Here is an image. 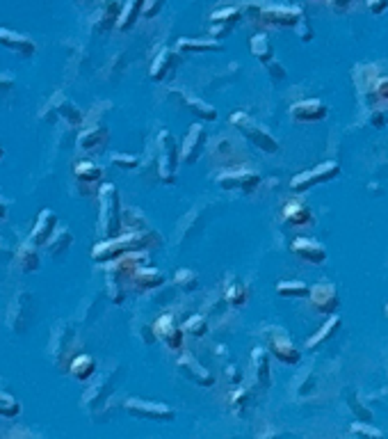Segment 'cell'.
<instances>
[{
    "label": "cell",
    "instance_id": "4fadbf2b",
    "mask_svg": "<svg viewBox=\"0 0 388 439\" xmlns=\"http://www.w3.org/2000/svg\"><path fill=\"white\" fill-rule=\"evenodd\" d=\"M267 346H270V353L283 364L295 366V364H300L302 359L300 348L293 344V339H290L281 327H270V332H267Z\"/></svg>",
    "mask_w": 388,
    "mask_h": 439
},
{
    "label": "cell",
    "instance_id": "816d5d0a",
    "mask_svg": "<svg viewBox=\"0 0 388 439\" xmlns=\"http://www.w3.org/2000/svg\"><path fill=\"white\" fill-rule=\"evenodd\" d=\"M265 66H267V71L272 73V78L274 80H281V78H286V66H283L281 62H277V59H270V62H265Z\"/></svg>",
    "mask_w": 388,
    "mask_h": 439
},
{
    "label": "cell",
    "instance_id": "ab89813d",
    "mask_svg": "<svg viewBox=\"0 0 388 439\" xmlns=\"http://www.w3.org/2000/svg\"><path fill=\"white\" fill-rule=\"evenodd\" d=\"M174 284L176 288H181L185 295L194 293L199 288V274L194 270H188V268H181V270H176L174 274Z\"/></svg>",
    "mask_w": 388,
    "mask_h": 439
},
{
    "label": "cell",
    "instance_id": "f5cc1de1",
    "mask_svg": "<svg viewBox=\"0 0 388 439\" xmlns=\"http://www.w3.org/2000/svg\"><path fill=\"white\" fill-rule=\"evenodd\" d=\"M14 85H17V80H14L12 73H0V96L3 94H10Z\"/></svg>",
    "mask_w": 388,
    "mask_h": 439
},
{
    "label": "cell",
    "instance_id": "7bdbcfd3",
    "mask_svg": "<svg viewBox=\"0 0 388 439\" xmlns=\"http://www.w3.org/2000/svg\"><path fill=\"white\" fill-rule=\"evenodd\" d=\"M19 414H21L19 400L14 398L12 393L0 391V416H5V419H17Z\"/></svg>",
    "mask_w": 388,
    "mask_h": 439
},
{
    "label": "cell",
    "instance_id": "f907efd6",
    "mask_svg": "<svg viewBox=\"0 0 388 439\" xmlns=\"http://www.w3.org/2000/svg\"><path fill=\"white\" fill-rule=\"evenodd\" d=\"M295 30H297V35H300L302 41H311L313 39V28H311L309 21H306V17H302L300 21H297Z\"/></svg>",
    "mask_w": 388,
    "mask_h": 439
},
{
    "label": "cell",
    "instance_id": "8d00e7d4",
    "mask_svg": "<svg viewBox=\"0 0 388 439\" xmlns=\"http://www.w3.org/2000/svg\"><path fill=\"white\" fill-rule=\"evenodd\" d=\"M178 92H181V89H178ZM181 96H183V101L188 103L190 113L201 117L204 122H215V119H217V110H215L211 103L201 101V99H197V96H190V94H185V92H181Z\"/></svg>",
    "mask_w": 388,
    "mask_h": 439
},
{
    "label": "cell",
    "instance_id": "bcb514c9",
    "mask_svg": "<svg viewBox=\"0 0 388 439\" xmlns=\"http://www.w3.org/2000/svg\"><path fill=\"white\" fill-rule=\"evenodd\" d=\"M247 400H249V393L244 386H240V389L233 391V396H231V410H233L235 414H242L244 407H247Z\"/></svg>",
    "mask_w": 388,
    "mask_h": 439
},
{
    "label": "cell",
    "instance_id": "680465c9",
    "mask_svg": "<svg viewBox=\"0 0 388 439\" xmlns=\"http://www.w3.org/2000/svg\"><path fill=\"white\" fill-rule=\"evenodd\" d=\"M3 153H5V151H3V147H0V158H3Z\"/></svg>",
    "mask_w": 388,
    "mask_h": 439
},
{
    "label": "cell",
    "instance_id": "8992f818",
    "mask_svg": "<svg viewBox=\"0 0 388 439\" xmlns=\"http://www.w3.org/2000/svg\"><path fill=\"white\" fill-rule=\"evenodd\" d=\"M35 318V300L32 295H30L28 291H19L17 297L10 302V307H7V327H10L12 332L17 334H23L30 323H32Z\"/></svg>",
    "mask_w": 388,
    "mask_h": 439
},
{
    "label": "cell",
    "instance_id": "6da1fadb",
    "mask_svg": "<svg viewBox=\"0 0 388 439\" xmlns=\"http://www.w3.org/2000/svg\"><path fill=\"white\" fill-rule=\"evenodd\" d=\"M99 232L101 241L115 238L122 234V199H119V190L112 183H103L99 188Z\"/></svg>",
    "mask_w": 388,
    "mask_h": 439
},
{
    "label": "cell",
    "instance_id": "74e56055",
    "mask_svg": "<svg viewBox=\"0 0 388 439\" xmlns=\"http://www.w3.org/2000/svg\"><path fill=\"white\" fill-rule=\"evenodd\" d=\"M247 286L242 284V281H237V279H231L229 281V286L224 288V300H226L231 307H235V309H240L247 304Z\"/></svg>",
    "mask_w": 388,
    "mask_h": 439
},
{
    "label": "cell",
    "instance_id": "db71d44e",
    "mask_svg": "<svg viewBox=\"0 0 388 439\" xmlns=\"http://www.w3.org/2000/svg\"><path fill=\"white\" fill-rule=\"evenodd\" d=\"M324 3L329 5L333 12H347L349 7L356 5V3H359V0H324Z\"/></svg>",
    "mask_w": 388,
    "mask_h": 439
},
{
    "label": "cell",
    "instance_id": "30bf717a",
    "mask_svg": "<svg viewBox=\"0 0 388 439\" xmlns=\"http://www.w3.org/2000/svg\"><path fill=\"white\" fill-rule=\"evenodd\" d=\"M340 174V165L333 160H327V162H320V165H316L313 169H309V172H302L293 176V181H290V188H293L295 192H304L313 188V185L318 183H327L331 181V178H336Z\"/></svg>",
    "mask_w": 388,
    "mask_h": 439
},
{
    "label": "cell",
    "instance_id": "9a60e30c",
    "mask_svg": "<svg viewBox=\"0 0 388 439\" xmlns=\"http://www.w3.org/2000/svg\"><path fill=\"white\" fill-rule=\"evenodd\" d=\"M306 297H309L311 307L320 311V314H333V311H338V307H340L338 291H336V286L331 281H320V284L311 286Z\"/></svg>",
    "mask_w": 388,
    "mask_h": 439
},
{
    "label": "cell",
    "instance_id": "7402d4cb",
    "mask_svg": "<svg viewBox=\"0 0 388 439\" xmlns=\"http://www.w3.org/2000/svg\"><path fill=\"white\" fill-rule=\"evenodd\" d=\"M162 284H165V274H162L158 268H151L148 263H144L135 268L128 286L137 288V291H153V288H160Z\"/></svg>",
    "mask_w": 388,
    "mask_h": 439
},
{
    "label": "cell",
    "instance_id": "2e32d148",
    "mask_svg": "<svg viewBox=\"0 0 388 439\" xmlns=\"http://www.w3.org/2000/svg\"><path fill=\"white\" fill-rule=\"evenodd\" d=\"M108 144H110V131L101 122H89L78 133V149H83L87 153H99Z\"/></svg>",
    "mask_w": 388,
    "mask_h": 439
},
{
    "label": "cell",
    "instance_id": "d6a6232c",
    "mask_svg": "<svg viewBox=\"0 0 388 439\" xmlns=\"http://www.w3.org/2000/svg\"><path fill=\"white\" fill-rule=\"evenodd\" d=\"M73 176H76L80 183L94 185V183H101L103 181L106 172H103L101 165H96V162H92V160H80V162H76V165H73Z\"/></svg>",
    "mask_w": 388,
    "mask_h": 439
},
{
    "label": "cell",
    "instance_id": "ffe728a7",
    "mask_svg": "<svg viewBox=\"0 0 388 439\" xmlns=\"http://www.w3.org/2000/svg\"><path fill=\"white\" fill-rule=\"evenodd\" d=\"M110 375H112V368L106 371V373L99 375V380H96L89 389L83 393V407H101L108 403V398L112 396V391H115V384H110Z\"/></svg>",
    "mask_w": 388,
    "mask_h": 439
},
{
    "label": "cell",
    "instance_id": "5bb4252c",
    "mask_svg": "<svg viewBox=\"0 0 388 439\" xmlns=\"http://www.w3.org/2000/svg\"><path fill=\"white\" fill-rule=\"evenodd\" d=\"M204 149H206V131L201 124H192L190 131L185 133L181 147H178V158L185 165H194L201 156H204Z\"/></svg>",
    "mask_w": 388,
    "mask_h": 439
},
{
    "label": "cell",
    "instance_id": "ac0fdd59",
    "mask_svg": "<svg viewBox=\"0 0 388 439\" xmlns=\"http://www.w3.org/2000/svg\"><path fill=\"white\" fill-rule=\"evenodd\" d=\"M0 46L12 50V53L19 57H32L37 53V44L32 37L17 32V30H10V28H0Z\"/></svg>",
    "mask_w": 388,
    "mask_h": 439
},
{
    "label": "cell",
    "instance_id": "9c48e42d",
    "mask_svg": "<svg viewBox=\"0 0 388 439\" xmlns=\"http://www.w3.org/2000/svg\"><path fill=\"white\" fill-rule=\"evenodd\" d=\"M124 410L137 416V419L148 421H174L176 410L165 403H155V400H142V398H128L124 403Z\"/></svg>",
    "mask_w": 388,
    "mask_h": 439
},
{
    "label": "cell",
    "instance_id": "603a6c76",
    "mask_svg": "<svg viewBox=\"0 0 388 439\" xmlns=\"http://www.w3.org/2000/svg\"><path fill=\"white\" fill-rule=\"evenodd\" d=\"M178 368H181L185 375H190L192 380L197 384H201V386H213V382H215V377L211 375V371L201 366V362L197 359V357L190 355V353H185V351L178 355Z\"/></svg>",
    "mask_w": 388,
    "mask_h": 439
},
{
    "label": "cell",
    "instance_id": "7a4b0ae2",
    "mask_svg": "<svg viewBox=\"0 0 388 439\" xmlns=\"http://www.w3.org/2000/svg\"><path fill=\"white\" fill-rule=\"evenodd\" d=\"M148 234L151 232H126L108 241L96 243L92 247V259L96 263H108L112 259L126 254L133 250H146L148 247Z\"/></svg>",
    "mask_w": 388,
    "mask_h": 439
},
{
    "label": "cell",
    "instance_id": "4316f807",
    "mask_svg": "<svg viewBox=\"0 0 388 439\" xmlns=\"http://www.w3.org/2000/svg\"><path fill=\"white\" fill-rule=\"evenodd\" d=\"M176 48L181 53H215V50H222L224 44L213 39V37H204V39H197V37H185V39H178Z\"/></svg>",
    "mask_w": 388,
    "mask_h": 439
},
{
    "label": "cell",
    "instance_id": "836d02e7",
    "mask_svg": "<svg viewBox=\"0 0 388 439\" xmlns=\"http://www.w3.org/2000/svg\"><path fill=\"white\" fill-rule=\"evenodd\" d=\"M139 12H142V0H126L124 7H122V10H119V14H117L115 28L122 30V32H126V30H130L133 26H135Z\"/></svg>",
    "mask_w": 388,
    "mask_h": 439
},
{
    "label": "cell",
    "instance_id": "e575fe53",
    "mask_svg": "<svg viewBox=\"0 0 388 439\" xmlns=\"http://www.w3.org/2000/svg\"><path fill=\"white\" fill-rule=\"evenodd\" d=\"M171 69H174V50L160 48L158 55H155L153 62H151V71H148V76H151L153 80H162Z\"/></svg>",
    "mask_w": 388,
    "mask_h": 439
},
{
    "label": "cell",
    "instance_id": "ba28073f",
    "mask_svg": "<svg viewBox=\"0 0 388 439\" xmlns=\"http://www.w3.org/2000/svg\"><path fill=\"white\" fill-rule=\"evenodd\" d=\"M50 113H55V117L62 119V122L66 126H71V129H80V126L85 124L83 110H80L64 92H55L53 96H50V101L46 103V108H43V113L39 117H46Z\"/></svg>",
    "mask_w": 388,
    "mask_h": 439
},
{
    "label": "cell",
    "instance_id": "83f0119b",
    "mask_svg": "<svg viewBox=\"0 0 388 439\" xmlns=\"http://www.w3.org/2000/svg\"><path fill=\"white\" fill-rule=\"evenodd\" d=\"M117 3L115 0H103V3L96 7L94 14H92V30L94 32H106L108 28L115 26V21H117Z\"/></svg>",
    "mask_w": 388,
    "mask_h": 439
},
{
    "label": "cell",
    "instance_id": "484cf974",
    "mask_svg": "<svg viewBox=\"0 0 388 439\" xmlns=\"http://www.w3.org/2000/svg\"><path fill=\"white\" fill-rule=\"evenodd\" d=\"M283 220L293 227H311L313 213L304 202H300V199H290V202L283 206Z\"/></svg>",
    "mask_w": 388,
    "mask_h": 439
},
{
    "label": "cell",
    "instance_id": "b9f144b4",
    "mask_svg": "<svg viewBox=\"0 0 388 439\" xmlns=\"http://www.w3.org/2000/svg\"><path fill=\"white\" fill-rule=\"evenodd\" d=\"M242 19L240 7H222V10H215L211 14V24H224V26H233L235 21Z\"/></svg>",
    "mask_w": 388,
    "mask_h": 439
},
{
    "label": "cell",
    "instance_id": "52a82bcc",
    "mask_svg": "<svg viewBox=\"0 0 388 439\" xmlns=\"http://www.w3.org/2000/svg\"><path fill=\"white\" fill-rule=\"evenodd\" d=\"M208 158H211L215 165H220V167L247 165V158H244L240 144L233 142V140L226 138V136H220V138L213 140L211 147H208Z\"/></svg>",
    "mask_w": 388,
    "mask_h": 439
},
{
    "label": "cell",
    "instance_id": "8fae6325",
    "mask_svg": "<svg viewBox=\"0 0 388 439\" xmlns=\"http://www.w3.org/2000/svg\"><path fill=\"white\" fill-rule=\"evenodd\" d=\"M217 185L224 190H242V192H251L260 185V174L249 169L247 165L240 167H231L226 172H222L217 176Z\"/></svg>",
    "mask_w": 388,
    "mask_h": 439
},
{
    "label": "cell",
    "instance_id": "60d3db41",
    "mask_svg": "<svg viewBox=\"0 0 388 439\" xmlns=\"http://www.w3.org/2000/svg\"><path fill=\"white\" fill-rule=\"evenodd\" d=\"M277 293L281 297H306L309 295V286L304 281H295V279H286L277 284Z\"/></svg>",
    "mask_w": 388,
    "mask_h": 439
},
{
    "label": "cell",
    "instance_id": "d6986e66",
    "mask_svg": "<svg viewBox=\"0 0 388 439\" xmlns=\"http://www.w3.org/2000/svg\"><path fill=\"white\" fill-rule=\"evenodd\" d=\"M290 252H293L297 259H302V261L313 263V265H320L327 261V247L322 243L313 241V238H304V236L295 238L293 245H290Z\"/></svg>",
    "mask_w": 388,
    "mask_h": 439
},
{
    "label": "cell",
    "instance_id": "9f6ffc18",
    "mask_svg": "<svg viewBox=\"0 0 388 439\" xmlns=\"http://www.w3.org/2000/svg\"><path fill=\"white\" fill-rule=\"evenodd\" d=\"M352 433L370 435V437H382V430H377V428H368V426H363V423H354V426H352Z\"/></svg>",
    "mask_w": 388,
    "mask_h": 439
},
{
    "label": "cell",
    "instance_id": "ee69618b",
    "mask_svg": "<svg viewBox=\"0 0 388 439\" xmlns=\"http://www.w3.org/2000/svg\"><path fill=\"white\" fill-rule=\"evenodd\" d=\"M183 332L192 334V337H206L208 334V321L204 318V314H194L188 321L183 323Z\"/></svg>",
    "mask_w": 388,
    "mask_h": 439
},
{
    "label": "cell",
    "instance_id": "f35d334b",
    "mask_svg": "<svg viewBox=\"0 0 388 439\" xmlns=\"http://www.w3.org/2000/svg\"><path fill=\"white\" fill-rule=\"evenodd\" d=\"M338 327H340V318L336 316V314H329V321H327L316 334H313V337H311L309 341H306V348H311V351H313V348H318L320 344H324L327 339L333 337Z\"/></svg>",
    "mask_w": 388,
    "mask_h": 439
},
{
    "label": "cell",
    "instance_id": "5b68a950",
    "mask_svg": "<svg viewBox=\"0 0 388 439\" xmlns=\"http://www.w3.org/2000/svg\"><path fill=\"white\" fill-rule=\"evenodd\" d=\"M158 174L165 183L176 181V169H178V142L169 131L158 133Z\"/></svg>",
    "mask_w": 388,
    "mask_h": 439
},
{
    "label": "cell",
    "instance_id": "e0dca14e",
    "mask_svg": "<svg viewBox=\"0 0 388 439\" xmlns=\"http://www.w3.org/2000/svg\"><path fill=\"white\" fill-rule=\"evenodd\" d=\"M304 17L300 7H260V21L272 28H295V24Z\"/></svg>",
    "mask_w": 388,
    "mask_h": 439
},
{
    "label": "cell",
    "instance_id": "4dcf8cb0",
    "mask_svg": "<svg viewBox=\"0 0 388 439\" xmlns=\"http://www.w3.org/2000/svg\"><path fill=\"white\" fill-rule=\"evenodd\" d=\"M66 371L76 377V380L80 382H87L89 377H92L96 373V359L92 355H76L73 359L69 362V366H66Z\"/></svg>",
    "mask_w": 388,
    "mask_h": 439
},
{
    "label": "cell",
    "instance_id": "91938a15",
    "mask_svg": "<svg viewBox=\"0 0 388 439\" xmlns=\"http://www.w3.org/2000/svg\"><path fill=\"white\" fill-rule=\"evenodd\" d=\"M386 314H388V307H386Z\"/></svg>",
    "mask_w": 388,
    "mask_h": 439
},
{
    "label": "cell",
    "instance_id": "f546056e",
    "mask_svg": "<svg viewBox=\"0 0 388 439\" xmlns=\"http://www.w3.org/2000/svg\"><path fill=\"white\" fill-rule=\"evenodd\" d=\"M122 229L126 232H151L146 215L135 206H122Z\"/></svg>",
    "mask_w": 388,
    "mask_h": 439
},
{
    "label": "cell",
    "instance_id": "c3c4849f",
    "mask_svg": "<svg viewBox=\"0 0 388 439\" xmlns=\"http://www.w3.org/2000/svg\"><path fill=\"white\" fill-rule=\"evenodd\" d=\"M112 162L122 169H137L139 167V158L137 156H130V153H115L112 156Z\"/></svg>",
    "mask_w": 388,
    "mask_h": 439
},
{
    "label": "cell",
    "instance_id": "7c38bea8",
    "mask_svg": "<svg viewBox=\"0 0 388 439\" xmlns=\"http://www.w3.org/2000/svg\"><path fill=\"white\" fill-rule=\"evenodd\" d=\"M153 334L169 348L171 353L181 355L185 351V332H183V327L176 325L174 314H162L158 321L153 323Z\"/></svg>",
    "mask_w": 388,
    "mask_h": 439
},
{
    "label": "cell",
    "instance_id": "44dd1931",
    "mask_svg": "<svg viewBox=\"0 0 388 439\" xmlns=\"http://www.w3.org/2000/svg\"><path fill=\"white\" fill-rule=\"evenodd\" d=\"M57 225H59V222H57V213L50 211V208H43V211L37 215V222H35L32 232H30V236H28V241L35 243L37 247H41V245L50 238V234L55 232Z\"/></svg>",
    "mask_w": 388,
    "mask_h": 439
},
{
    "label": "cell",
    "instance_id": "681fc988",
    "mask_svg": "<svg viewBox=\"0 0 388 439\" xmlns=\"http://www.w3.org/2000/svg\"><path fill=\"white\" fill-rule=\"evenodd\" d=\"M372 96H375V101H384L388 103V78H377L375 83H372Z\"/></svg>",
    "mask_w": 388,
    "mask_h": 439
},
{
    "label": "cell",
    "instance_id": "1f68e13d",
    "mask_svg": "<svg viewBox=\"0 0 388 439\" xmlns=\"http://www.w3.org/2000/svg\"><path fill=\"white\" fill-rule=\"evenodd\" d=\"M251 364H253V375L260 386H270L272 380V371H270V359H267L265 348H253L251 353Z\"/></svg>",
    "mask_w": 388,
    "mask_h": 439
},
{
    "label": "cell",
    "instance_id": "6f0895ef",
    "mask_svg": "<svg viewBox=\"0 0 388 439\" xmlns=\"http://www.w3.org/2000/svg\"><path fill=\"white\" fill-rule=\"evenodd\" d=\"M7 211H10V206H7V202L3 197H0V222L7 220Z\"/></svg>",
    "mask_w": 388,
    "mask_h": 439
},
{
    "label": "cell",
    "instance_id": "d590c367",
    "mask_svg": "<svg viewBox=\"0 0 388 439\" xmlns=\"http://www.w3.org/2000/svg\"><path fill=\"white\" fill-rule=\"evenodd\" d=\"M249 48H251V55L258 59V62H270V59L274 57V46L270 41V37H267L265 32H258L251 37L249 41Z\"/></svg>",
    "mask_w": 388,
    "mask_h": 439
},
{
    "label": "cell",
    "instance_id": "277c9868",
    "mask_svg": "<svg viewBox=\"0 0 388 439\" xmlns=\"http://www.w3.org/2000/svg\"><path fill=\"white\" fill-rule=\"evenodd\" d=\"M50 359L57 368L66 371L69 362L78 355L76 348V330H71V325L62 321L53 327V334H50V346H48Z\"/></svg>",
    "mask_w": 388,
    "mask_h": 439
},
{
    "label": "cell",
    "instance_id": "3957f363",
    "mask_svg": "<svg viewBox=\"0 0 388 439\" xmlns=\"http://www.w3.org/2000/svg\"><path fill=\"white\" fill-rule=\"evenodd\" d=\"M231 126H233L235 131H240L253 147L260 149V151H265V153H277L279 151V140L274 138L263 124L256 122L251 115L242 113V110H237V113L231 115Z\"/></svg>",
    "mask_w": 388,
    "mask_h": 439
},
{
    "label": "cell",
    "instance_id": "f6af8a7d",
    "mask_svg": "<svg viewBox=\"0 0 388 439\" xmlns=\"http://www.w3.org/2000/svg\"><path fill=\"white\" fill-rule=\"evenodd\" d=\"M133 334H135V337L142 341V344L144 346H148V344H153L155 341V334H153V325H148V323H142L139 318L135 323H133Z\"/></svg>",
    "mask_w": 388,
    "mask_h": 439
},
{
    "label": "cell",
    "instance_id": "d4e9b609",
    "mask_svg": "<svg viewBox=\"0 0 388 439\" xmlns=\"http://www.w3.org/2000/svg\"><path fill=\"white\" fill-rule=\"evenodd\" d=\"M14 263L19 265V270L23 272H35L41 268V256H39V247L35 243L23 241L14 252Z\"/></svg>",
    "mask_w": 388,
    "mask_h": 439
},
{
    "label": "cell",
    "instance_id": "f1b7e54d",
    "mask_svg": "<svg viewBox=\"0 0 388 439\" xmlns=\"http://www.w3.org/2000/svg\"><path fill=\"white\" fill-rule=\"evenodd\" d=\"M71 245H73V234H71V229L57 225L55 232L50 234V238H48L46 243H43V247H46V252H48L50 256H62L64 252L71 247Z\"/></svg>",
    "mask_w": 388,
    "mask_h": 439
},
{
    "label": "cell",
    "instance_id": "cb8c5ba5",
    "mask_svg": "<svg viewBox=\"0 0 388 439\" xmlns=\"http://www.w3.org/2000/svg\"><path fill=\"white\" fill-rule=\"evenodd\" d=\"M290 117L295 122H320V119L327 117V106L318 99H306V101H297L290 106Z\"/></svg>",
    "mask_w": 388,
    "mask_h": 439
},
{
    "label": "cell",
    "instance_id": "11a10c76",
    "mask_svg": "<svg viewBox=\"0 0 388 439\" xmlns=\"http://www.w3.org/2000/svg\"><path fill=\"white\" fill-rule=\"evenodd\" d=\"M365 5H368V10L379 17V14H384L388 10V0H365Z\"/></svg>",
    "mask_w": 388,
    "mask_h": 439
},
{
    "label": "cell",
    "instance_id": "7dc6e473",
    "mask_svg": "<svg viewBox=\"0 0 388 439\" xmlns=\"http://www.w3.org/2000/svg\"><path fill=\"white\" fill-rule=\"evenodd\" d=\"M162 7H165V0H142V12H139V17L153 19V17H158Z\"/></svg>",
    "mask_w": 388,
    "mask_h": 439
}]
</instances>
